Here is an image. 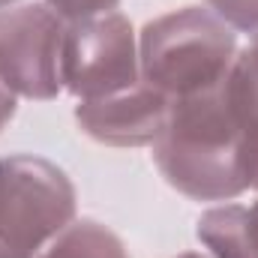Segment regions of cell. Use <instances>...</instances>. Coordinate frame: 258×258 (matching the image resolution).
<instances>
[{
	"label": "cell",
	"mask_w": 258,
	"mask_h": 258,
	"mask_svg": "<svg viewBox=\"0 0 258 258\" xmlns=\"http://www.w3.org/2000/svg\"><path fill=\"white\" fill-rule=\"evenodd\" d=\"M225 81H228V90H231L240 114L258 132V30L252 33L249 45L243 51H237Z\"/></svg>",
	"instance_id": "9c48e42d"
},
{
	"label": "cell",
	"mask_w": 258,
	"mask_h": 258,
	"mask_svg": "<svg viewBox=\"0 0 258 258\" xmlns=\"http://www.w3.org/2000/svg\"><path fill=\"white\" fill-rule=\"evenodd\" d=\"M18 3H24V0H0V9H9V6H18Z\"/></svg>",
	"instance_id": "4fadbf2b"
},
{
	"label": "cell",
	"mask_w": 258,
	"mask_h": 258,
	"mask_svg": "<svg viewBox=\"0 0 258 258\" xmlns=\"http://www.w3.org/2000/svg\"><path fill=\"white\" fill-rule=\"evenodd\" d=\"M36 258H132L126 243L96 219H75Z\"/></svg>",
	"instance_id": "ba28073f"
},
{
	"label": "cell",
	"mask_w": 258,
	"mask_h": 258,
	"mask_svg": "<svg viewBox=\"0 0 258 258\" xmlns=\"http://www.w3.org/2000/svg\"><path fill=\"white\" fill-rule=\"evenodd\" d=\"M15 111H18V96L3 84V78H0V132L9 126V120L15 117Z\"/></svg>",
	"instance_id": "7c38bea8"
},
{
	"label": "cell",
	"mask_w": 258,
	"mask_h": 258,
	"mask_svg": "<svg viewBox=\"0 0 258 258\" xmlns=\"http://www.w3.org/2000/svg\"><path fill=\"white\" fill-rule=\"evenodd\" d=\"M195 237L210 258H258V201L204 210L195 222Z\"/></svg>",
	"instance_id": "52a82bcc"
},
{
	"label": "cell",
	"mask_w": 258,
	"mask_h": 258,
	"mask_svg": "<svg viewBox=\"0 0 258 258\" xmlns=\"http://www.w3.org/2000/svg\"><path fill=\"white\" fill-rule=\"evenodd\" d=\"M252 189H258V153H255V171H252Z\"/></svg>",
	"instance_id": "5bb4252c"
},
{
	"label": "cell",
	"mask_w": 258,
	"mask_h": 258,
	"mask_svg": "<svg viewBox=\"0 0 258 258\" xmlns=\"http://www.w3.org/2000/svg\"><path fill=\"white\" fill-rule=\"evenodd\" d=\"M66 24L72 21H84L93 15H105V12H117L120 0H45Z\"/></svg>",
	"instance_id": "8fae6325"
},
{
	"label": "cell",
	"mask_w": 258,
	"mask_h": 258,
	"mask_svg": "<svg viewBox=\"0 0 258 258\" xmlns=\"http://www.w3.org/2000/svg\"><path fill=\"white\" fill-rule=\"evenodd\" d=\"M66 21L48 3L0 9V78L24 99L48 102L63 90L60 54Z\"/></svg>",
	"instance_id": "5b68a950"
},
{
	"label": "cell",
	"mask_w": 258,
	"mask_h": 258,
	"mask_svg": "<svg viewBox=\"0 0 258 258\" xmlns=\"http://www.w3.org/2000/svg\"><path fill=\"white\" fill-rule=\"evenodd\" d=\"M258 132L240 114L228 81L174 99L168 123L153 141L165 183L192 201H234L252 189Z\"/></svg>",
	"instance_id": "6da1fadb"
},
{
	"label": "cell",
	"mask_w": 258,
	"mask_h": 258,
	"mask_svg": "<svg viewBox=\"0 0 258 258\" xmlns=\"http://www.w3.org/2000/svg\"><path fill=\"white\" fill-rule=\"evenodd\" d=\"M177 258H210V255H201V252H183V255H177Z\"/></svg>",
	"instance_id": "9a60e30c"
},
{
	"label": "cell",
	"mask_w": 258,
	"mask_h": 258,
	"mask_svg": "<svg viewBox=\"0 0 258 258\" xmlns=\"http://www.w3.org/2000/svg\"><path fill=\"white\" fill-rule=\"evenodd\" d=\"M60 81L78 102L135 87L141 81V66L132 21L120 12H105L66 24Z\"/></svg>",
	"instance_id": "277c9868"
},
{
	"label": "cell",
	"mask_w": 258,
	"mask_h": 258,
	"mask_svg": "<svg viewBox=\"0 0 258 258\" xmlns=\"http://www.w3.org/2000/svg\"><path fill=\"white\" fill-rule=\"evenodd\" d=\"M75 210V183L60 165L36 153L0 159V258H36Z\"/></svg>",
	"instance_id": "3957f363"
},
{
	"label": "cell",
	"mask_w": 258,
	"mask_h": 258,
	"mask_svg": "<svg viewBox=\"0 0 258 258\" xmlns=\"http://www.w3.org/2000/svg\"><path fill=\"white\" fill-rule=\"evenodd\" d=\"M204 3L234 33H249L252 36L258 30V0H204Z\"/></svg>",
	"instance_id": "30bf717a"
},
{
	"label": "cell",
	"mask_w": 258,
	"mask_h": 258,
	"mask_svg": "<svg viewBox=\"0 0 258 258\" xmlns=\"http://www.w3.org/2000/svg\"><path fill=\"white\" fill-rule=\"evenodd\" d=\"M237 57V33L210 9L183 6L147 21L138 33L141 81L171 102L219 84Z\"/></svg>",
	"instance_id": "7a4b0ae2"
},
{
	"label": "cell",
	"mask_w": 258,
	"mask_h": 258,
	"mask_svg": "<svg viewBox=\"0 0 258 258\" xmlns=\"http://www.w3.org/2000/svg\"><path fill=\"white\" fill-rule=\"evenodd\" d=\"M171 99L138 81L123 93L102 99H81L75 105L78 129L108 147H147L153 144L168 123Z\"/></svg>",
	"instance_id": "8992f818"
}]
</instances>
